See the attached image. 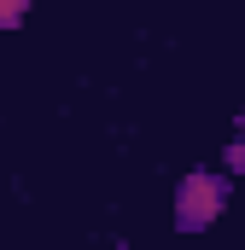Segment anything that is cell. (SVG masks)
<instances>
[{
    "instance_id": "1",
    "label": "cell",
    "mask_w": 245,
    "mask_h": 250,
    "mask_svg": "<svg viewBox=\"0 0 245 250\" xmlns=\"http://www.w3.org/2000/svg\"><path fill=\"white\" fill-rule=\"evenodd\" d=\"M222 204H228V187H222L216 175H187L181 198H175V221H181V227H204V221H216Z\"/></svg>"
},
{
    "instance_id": "2",
    "label": "cell",
    "mask_w": 245,
    "mask_h": 250,
    "mask_svg": "<svg viewBox=\"0 0 245 250\" xmlns=\"http://www.w3.org/2000/svg\"><path fill=\"white\" fill-rule=\"evenodd\" d=\"M24 6H29V0H0V23H18V18H24Z\"/></svg>"
},
{
    "instance_id": "3",
    "label": "cell",
    "mask_w": 245,
    "mask_h": 250,
    "mask_svg": "<svg viewBox=\"0 0 245 250\" xmlns=\"http://www.w3.org/2000/svg\"><path fill=\"white\" fill-rule=\"evenodd\" d=\"M240 128H245V117H240Z\"/></svg>"
}]
</instances>
